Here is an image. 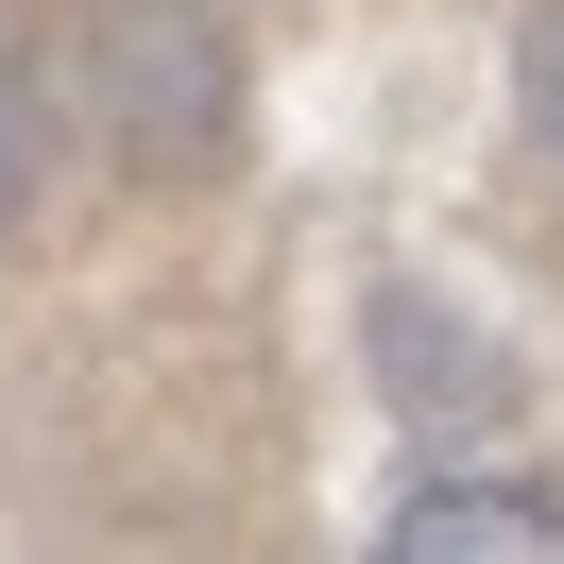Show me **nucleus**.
<instances>
[{
    "mask_svg": "<svg viewBox=\"0 0 564 564\" xmlns=\"http://www.w3.org/2000/svg\"><path fill=\"white\" fill-rule=\"evenodd\" d=\"M530 104H547V138H564V0H547V35H530Z\"/></svg>",
    "mask_w": 564,
    "mask_h": 564,
    "instance_id": "2",
    "label": "nucleus"
},
{
    "mask_svg": "<svg viewBox=\"0 0 564 564\" xmlns=\"http://www.w3.org/2000/svg\"><path fill=\"white\" fill-rule=\"evenodd\" d=\"M547 564L564 547V513H530V496H411V513H393V564Z\"/></svg>",
    "mask_w": 564,
    "mask_h": 564,
    "instance_id": "1",
    "label": "nucleus"
}]
</instances>
